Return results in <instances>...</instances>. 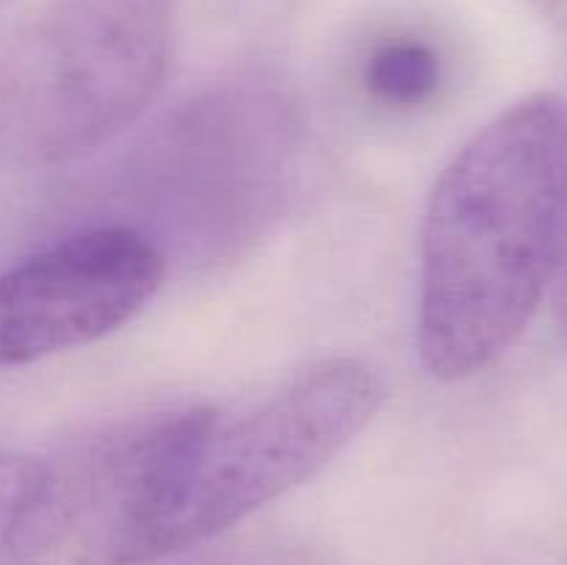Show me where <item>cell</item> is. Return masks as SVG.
Here are the masks:
<instances>
[{
	"instance_id": "1",
	"label": "cell",
	"mask_w": 567,
	"mask_h": 565,
	"mask_svg": "<svg viewBox=\"0 0 567 565\" xmlns=\"http://www.w3.org/2000/svg\"><path fill=\"white\" fill-rule=\"evenodd\" d=\"M567 244V103L537 92L457 150L421 233L419 355L441 382L474 377L520 338Z\"/></svg>"
},
{
	"instance_id": "2",
	"label": "cell",
	"mask_w": 567,
	"mask_h": 565,
	"mask_svg": "<svg viewBox=\"0 0 567 565\" xmlns=\"http://www.w3.org/2000/svg\"><path fill=\"white\" fill-rule=\"evenodd\" d=\"M177 0H53L0 39V170L114 142L166 81Z\"/></svg>"
},
{
	"instance_id": "3",
	"label": "cell",
	"mask_w": 567,
	"mask_h": 565,
	"mask_svg": "<svg viewBox=\"0 0 567 565\" xmlns=\"http://www.w3.org/2000/svg\"><path fill=\"white\" fill-rule=\"evenodd\" d=\"M299 125L286 92L264 78L221 81L183 103L127 161L133 225L164 258L216 260L286 208Z\"/></svg>"
},
{
	"instance_id": "4",
	"label": "cell",
	"mask_w": 567,
	"mask_h": 565,
	"mask_svg": "<svg viewBox=\"0 0 567 565\" xmlns=\"http://www.w3.org/2000/svg\"><path fill=\"white\" fill-rule=\"evenodd\" d=\"M385 402L382 374L360 358L305 366L266 397L205 410L166 482L150 557L164 559L236 526L332 463Z\"/></svg>"
},
{
	"instance_id": "5",
	"label": "cell",
	"mask_w": 567,
	"mask_h": 565,
	"mask_svg": "<svg viewBox=\"0 0 567 565\" xmlns=\"http://www.w3.org/2000/svg\"><path fill=\"white\" fill-rule=\"evenodd\" d=\"M208 408L122 419L86 432L53 463L0 546V565H147L172 471Z\"/></svg>"
},
{
	"instance_id": "6",
	"label": "cell",
	"mask_w": 567,
	"mask_h": 565,
	"mask_svg": "<svg viewBox=\"0 0 567 565\" xmlns=\"http://www.w3.org/2000/svg\"><path fill=\"white\" fill-rule=\"evenodd\" d=\"M164 253L116 222L83 227L0 271V369L86 347L147 308Z\"/></svg>"
},
{
	"instance_id": "7",
	"label": "cell",
	"mask_w": 567,
	"mask_h": 565,
	"mask_svg": "<svg viewBox=\"0 0 567 565\" xmlns=\"http://www.w3.org/2000/svg\"><path fill=\"white\" fill-rule=\"evenodd\" d=\"M441 81V53L419 37L385 39L363 61L365 92L385 109H419L435 97Z\"/></svg>"
},
{
	"instance_id": "8",
	"label": "cell",
	"mask_w": 567,
	"mask_h": 565,
	"mask_svg": "<svg viewBox=\"0 0 567 565\" xmlns=\"http://www.w3.org/2000/svg\"><path fill=\"white\" fill-rule=\"evenodd\" d=\"M42 465L44 463H37L25 454L0 452V546L14 530L25 504L31 502L33 491L42 480Z\"/></svg>"
},
{
	"instance_id": "9",
	"label": "cell",
	"mask_w": 567,
	"mask_h": 565,
	"mask_svg": "<svg viewBox=\"0 0 567 565\" xmlns=\"http://www.w3.org/2000/svg\"><path fill=\"white\" fill-rule=\"evenodd\" d=\"M551 299H554V314H557L559 327H563V336L567 338V244L563 249V258H559L557 271L551 277Z\"/></svg>"
},
{
	"instance_id": "10",
	"label": "cell",
	"mask_w": 567,
	"mask_h": 565,
	"mask_svg": "<svg viewBox=\"0 0 567 565\" xmlns=\"http://www.w3.org/2000/svg\"><path fill=\"white\" fill-rule=\"evenodd\" d=\"M244 565H286V563H244Z\"/></svg>"
},
{
	"instance_id": "11",
	"label": "cell",
	"mask_w": 567,
	"mask_h": 565,
	"mask_svg": "<svg viewBox=\"0 0 567 565\" xmlns=\"http://www.w3.org/2000/svg\"><path fill=\"white\" fill-rule=\"evenodd\" d=\"M0 3H3V0H0Z\"/></svg>"
}]
</instances>
